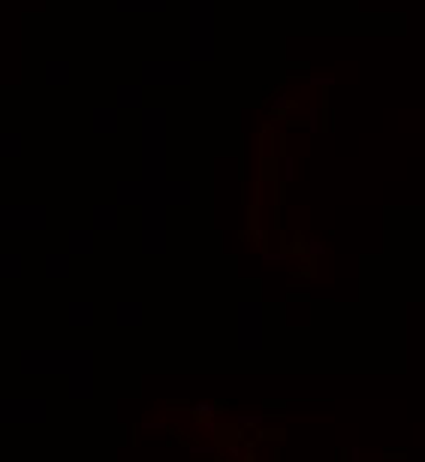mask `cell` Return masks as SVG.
<instances>
[{"label":"cell","instance_id":"1","mask_svg":"<svg viewBox=\"0 0 425 462\" xmlns=\"http://www.w3.org/2000/svg\"><path fill=\"white\" fill-rule=\"evenodd\" d=\"M94 366L97 354L91 348H28L19 356V371L28 378H70Z\"/></svg>","mask_w":425,"mask_h":462},{"label":"cell","instance_id":"2","mask_svg":"<svg viewBox=\"0 0 425 462\" xmlns=\"http://www.w3.org/2000/svg\"><path fill=\"white\" fill-rule=\"evenodd\" d=\"M139 82L145 88H184L193 82V63L187 58H145Z\"/></svg>","mask_w":425,"mask_h":462},{"label":"cell","instance_id":"3","mask_svg":"<svg viewBox=\"0 0 425 462\" xmlns=\"http://www.w3.org/2000/svg\"><path fill=\"white\" fill-rule=\"evenodd\" d=\"M48 230L43 202H0V233H40Z\"/></svg>","mask_w":425,"mask_h":462},{"label":"cell","instance_id":"4","mask_svg":"<svg viewBox=\"0 0 425 462\" xmlns=\"http://www.w3.org/2000/svg\"><path fill=\"white\" fill-rule=\"evenodd\" d=\"M48 420L43 396H0V426H40Z\"/></svg>","mask_w":425,"mask_h":462},{"label":"cell","instance_id":"5","mask_svg":"<svg viewBox=\"0 0 425 462\" xmlns=\"http://www.w3.org/2000/svg\"><path fill=\"white\" fill-rule=\"evenodd\" d=\"M217 58V19L187 21V61L211 63Z\"/></svg>","mask_w":425,"mask_h":462},{"label":"cell","instance_id":"6","mask_svg":"<svg viewBox=\"0 0 425 462\" xmlns=\"http://www.w3.org/2000/svg\"><path fill=\"white\" fill-rule=\"evenodd\" d=\"M139 139H169V109L142 106L139 109Z\"/></svg>","mask_w":425,"mask_h":462},{"label":"cell","instance_id":"7","mask_svg":"<svg viewBox=\"0 0 425 462\" xmlns=\"http://www.w3.org/2000/svg\"><path fill=\"white\" fill-rule=\"evenodd\" d=\"M154 194L166 209H187L193 202V185L187 178H166L160 188H154Z\"/></svg>","mask_w":425,"mask_h":462},{"label":"cell","instance_id":"8","mask_svg":"<svg viewBox=\"0 0 425 462\" xmlns=\"http://www.w3.org/2000/svg\"><path fill=\"white\" fill-rule=\"evenodd\" d=\"M238 332H266V305L260 299H241L236 308Z\"/></svg>","mask_w":425,"mask_h":462},{"label":"cell","instance_id":"9","mask_svg":"<svg viewBox=\"0 0 425 462\" xmlns=\"http://www.w3.org/2000/svg\"><path fill=\"white\" fill-rule=\"evenodd\" d=\"M148 194H151V188H145L142 178H124V182H118V188H115V202H118L121 209H142Z\"/></svg>","mask_w":425,"mask_h":462},{"label":"cell","instance_id":"10","mask_svg":"<svg viewBox=\"0 0 425 462\" xmlns=\"http://www.w3.org/2000/svg\"><path fill=\"white\" fill-rule=\"evenodd\" d=\"M91 230L94 233H115V230H121V205L97 202L91 209Z\"/></svg>","mask_w":425,"mask_h":462},{"label":"cell","instance_id":"11","mask_svg":"<svg viewBox=\"0 0 425 462\" xmlns=\"http://www.w3.org/2000/svg\"><path fill=\"white\" fill-rule=\"evenodd\" d=\"M142 106H145V85L142 82H121L115 88V109L139 112Z\"/></svg>","mask_w":425,"mask_h":462},{"label":"cell","instance_id":"12","mask_svg":"<svg viewBox=\"0 0 425 462\" xmlns=\"http://www.w3.org/2000/svg\"><path fill=\"white\" fill-rule=\"evenodd\" d=\"M67 393H70V399H75V402L94 399V396H97V375H94V369H85V371H75V375H70Z\"/></svg>","mask_w":425,"mask_h":462},{"label":"cell","instance_id":"13","mask_svg":"<svg viewBox=\"0 0 425 462\" xmlns=\"http://www.w3.org/2000/svg\"><path fill=\"white\" fill-rule=\"evenodd\" d=\"M142 166H169V139H139Z\"/></svg>","mask_w":425,"mask_h":462},{"label":"cell","instance_id":"14","mask_svg":"<svg viewBox=\"0 0 425 462\" xmlns=\"http://www.w3.org/2000/svg\"><path fill=\"white\" fill-rule=\"evenodd\" d=\"M91 130L100 133V136L121 133V109H115V106H97L91 112Z\"/></svg>","mask_w":425,"mask_h":462},{"label":"cell","instance_id":"15","mask_svg":"<svg viewBox=\"0 0 425 462\" xmlns=\"http://www.w3.org/2000/svg\"><path fill=\"white\" fill-rule=\"evenodd\" d=\"M97 251V233L91 227H73L67 233V254L73 257H91Z\"/></svg>","mask_w":425,"mask_h":462},{"label":"cell","instance_id":"16","mask_svg":"<svg viewBox=\"0 0 425 462\" xmlns=\"http://www.w3.org/2000/svg\"><path fill=\"white\" fill-rule=\"evenodd\" d=\"M67 324L75 327V329L97 327V305L91 299H73L67 305Z\"/></svg>","mask_w":425,"mask_h":462},{"label":"cell","instance_id":"17","mask_svg":"<svg viewBox=\"0 0 425 462\" xmlns=\"http://www.w3.org/2000/svg\"><path fill=\"white\" fill-rule=\"evenodd\" d=\"M40 73H43V82L51 85V88L73 85V63L67 58H48Z\"/></svg>","mask_w":425,"mask_h":462},{"label":"cell","instance_id":"18","mask_svg":"<svg viewBox=\"0 0 425 462\" xmlns=\"http://www.w3.org/2000/svg\"><path fill=\"white\" fill-rule=\"evenodd\" d=\"M43 275L51 281H63L73 275V254L67 251H48L43 257Z\"/></svg>","mask_w":425,"mask_h":462},{"label":"cell","instance_id":"19","mask_svg":"<svg viewBox=\"0 0 425 462\" xmlns=\"http://www.w3.org/2000/svg\"><path fill=\"white\" fill-rule=\"evenodd\" d=\"M115 324L124 329H136L145 324V305L139 299H121L118 308H115Z\"/></svg>","mask_w":425,"mask_h":462},{"label":"cell","instance_id":"20","mask_svg":"<svg viewBox=\"0 0 425 462\" xmlns=\"http://www.w3.org/2000/svg\"><path fill=\"white\" fill-rule=\"evenodd\" d=\"M172 0H115V9L118 12H142V16H160V12H169Z\"/></svg>","mask_w":425,"mask_h":462},{"label":"cell","instance_id":"21","mask_svg":"<svg viewBox=\"0 0 425 462\" xmlns=\"http://www.w3.org/2000/svg\"><path fill=\"white\" fill-rule=\"evenodd\" d=\"M0 278L4 281L24 278V254L21 251H0Z\"/></svg>","mask_w":425,"mask_h":462},{"label":"cell","instance_id":"22","mask_svg":"<svg viewBox=\"0 0 425 462\" xmlns=\"http://www.w3.org/2000/svg\"><path fill=\"white\" fill-rule=\"evenodd\" d=\"M24 154V136L19 130H0V160H19Z\"/></svg>","mask_w":425,"mask_h":462},{"label":"cell","instance_id":"23","mask_svg":"<svg viewBox=\"0 0 425 462\" xmlns=\"http://www.w3.org/2000/svg\"><path fill=\"white\" fill-rule=\"evenodd\" d=\"M217 0H187V21H209L217 19Z\"/></svg>","mask_w":425,"mask_h":462},{"label":"cell","instance_id":"24","mask_svg":"<svg viewBox=\"0 0 425 462\" xmlns=\"http://www.w3.org/2000/svg\"><path fill=\"white\" fill-rule=\"evenodd\" d=\"M139 251L151 254V257H160V254L169 251V236H139Z\"/></svg>","mask_w":425,"mask_h":462},{"label":"cell","instance_id":"25","mask_svg":"<svg viewBox=\"0 0 425 462\" xmlns=\"http://www.w3.org/2000/svg\"><path fill=\"white\" fill-rule=\"evenodd\" d=\"M142 182H145V188H160L166 178H169V166H142Z\"/></svg>","mask_w":425,"mask_h":462},{"label":"cell","instance_id":"26","mask_svg":"<svg viewBox=\"0 0 425 462\" xmlns=\"http://www.w3.org/2000/svg\"><path fill=\"white\" fill-rule=\"evenodd\" d=\"M290 109H293V97L287 91H278L272 97V103H268V112H272V115H283V112H290Z\"/></svg>","mask_w":425,"mask_h":462},{"label":"cell","instance_id":"27","mask_svg":"<svg viewBox=\"0 0 425 462\" xmlns=\"http://www.w3.org/2000/svg\"><path fill=\"white\" fill-rule=\"evenodd\" d=\"M320 121H323V112H320V106H308V115H305V124L311 133H320Z\"/></svg>","mask_w":425,"mask_h":462},{"label":"cell","instance_id":"28","mask_svg":"<svg viewBox=\"0 0 425 462\" xmlns=\"http://www.w3.org/2000/svg\"><path fill=\"white\" fill-rule=\"evenodd\" d=\"M280 178H283V182H293V178H295V160H293V154H283V158H280Z\"/></svg>","mask_w":425,"mask_h":462},{"label":"cell","instance_id":"29","mask_svg":"<svg viewBox=\"0 0 425 462\" xmlns=\"http://www.w3.org/2000/svg\"><path fill=\"white\" fill-rule=\"evenodd\" d=\"M305 251L311 254V257H323L326 254V248H323V242H320V239H308L305 242Z\"/></svg>","mask_w":425,"mask_h":462},{"label":"cell","instance_id":"30","mask_svg":"<svg viewBox=\"0 0 425 462\" xmlns=\"http://www.w3.org/2000/svg\"><path fill=\"white\" fill-rule=\"evenodd\" d=\"M260 257L266 263H283V260H287V251H263Z\"/></svg>","mask_w":425,"mask_h":462},{"label":"cell","instance_id":"31","mask_svg":"<svg viewBox=\"0 0 425 462\" xmlns=\"http://www.w3.org/2000/svg\"><path fill=\"white\" fill-rule=\"evenodd\" d=\"M308 82H311L314 88H332V85H335L332 76H311V79H308Z\"/></svg>","mask_w":425,"mask_h":462},{"label":"cell","instance_id":"32","mask_svg":"<svg viewBox=\"0 0 425 462\" xmlns=\"http://www.w3.org/2000/svg\"><path fill=\"white\" fill-rule=\"evenodd\" d=\"M145 429H166V423H142Z\"/></svg>","mask_w":425,"mask_h":462}]
</instances>
